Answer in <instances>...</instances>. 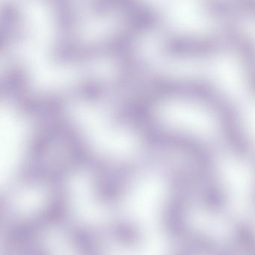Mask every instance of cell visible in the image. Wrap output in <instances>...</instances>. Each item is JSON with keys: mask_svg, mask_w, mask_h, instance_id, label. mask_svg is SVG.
<instances>
[{"mask_svg": "<svg viewBox=\"0 0 255 255\" xmlns=\"http://www.w3.org/2000/svg\"><path fill=\"white\" fill-rule=\"evenodd\" d=\"M160 99L163 102L190 103L207 110L235 156L248 159L253 155V142L238 109L213 82L196 78L170 79L163 84Z\"/></svg>", "mask_w": 255, "mask_h": 255, "instance_id": "cell-1", "label": "cell"}, {"mask_svg": "<svg viewBox=\"0 0 255 255\" xmlns=\"http://www.w3.org/2000/svg\"><path fill=\"white\" fill-rule=\"evenodd\" d=\"M227 50L232 51L242 64L250 91L255 96V43L247 36L230 32L225 37Z\"/></svg>", "mask_w": 255, "mask_h": 255, "instance_id": "cell-2", "label": "cell"}, {"mask_svg": "<svg viewBox=\"0 0 255 255\" xmlns=\"http://www.w3.org/2000/svg\"><path fill=\"white\" fill-rule=\"evenodd\" d=\"M238 235L240 242L247 255H255V233L250 228L241 226L238 228Z\"/></svg>", "mask_w": 255, "mask_h": 255, "instance_id": "cell-3", "label": "cell"}]
</instances>
